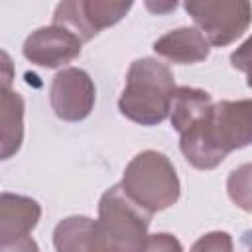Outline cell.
Instances as JSON below:
<instances>
[{
  "instance_id": "12",
  "label": "cell",
  "mask_w": 252,
  "mask_h": 252,
  "mask_svg": "<svg viewBox=\"0 0 252 252\" xmlns=\"http://www.w3.org/2000/svg\"><path fill=\"white\" fill-rule=\"evenodd\" d=\"M211 106H213V98L207 91L193 87H177L169 110L171 126L181 134L197 120H201L211 110Z\"/></svg>"
},
{
  "instance_id": "5",
  "label": "cell",
  "mask_w": 252,
  "mask_h": 252,
  "mask_svg": "<svg viewBox=\"0 0 252 252\" xmlns=\"http://www.w3.org/2000/svg\"><path fill=\"white\" fill-rule=\"evenodd\" d=\"M183 6L215 47L236 41L252 22L250 0H183Z\"/></svg>"
},
{
  "instance_id": "20",
  "label": "cell",
  "mask_w": 252,
  "mask_h": 252,
  "mask_svg": "<svg viewBox=\"0 0 252 252\" xmlns=\"http://www.w3.org/2000/svg\"><path fill=\"white\" fill-rule=\"evenodd\" d=\"M2 67H4V73H2V87H10V83H12V61H10V57H8V53L4 51L2 53Z\"/></svg>"
},
{
  "instance_id": "6",
  "label": "cell",
  "mask_w": 252,
  "mask_h": 252,
  "mask_svg": "<svg viewBox=\"0 0 252 252\" xmlns=\"http://www.w3.org/2000/svg\"><path fill=\"white\" fill-rule=\"evenodd\" d=\"M96 100V89L91 75L79 67L61 69L49 87V102L57 118L65 122L85 120Z\"/></svg>"
},
{
  "instance_id": "11",
  "label": "cell",
  "mask_w": 252,
  "mask_h": 252,
  "mask_svg": "<svg viewBox=\"0 0 252 252\" xmlns=\"http://www.w3.org/2000/svg\"><path fill=\"white\" fill-rule=\"evenodd\" d=\"M2 159L16 156L24 142V98L12 87H2Z\"/></svg>"
},
{
  "instance_id": "3",
  "label": "cell",
  "mask_w": 252,
  "mask_h": 252,
  "mask_svg": "<svg viewBox=\"0 0 252 252\" xmlns=\"http://www.w3.org/2000/svg\"><path fill=\"white\" fill-rule=\"evenodd\" d=\"M152 213L138 205L124 187L112 185L98 201V236L102 250L138 252L146 248Z\"/></svg>"
},
{
  "instance_id": "7",
  "label": "cell",
  "mask_w": 252,
  "mask_h": 252,
  "mask_svg": "<svg viewBox=\"0 0 252 252\" xmlns=\"http://www.w3.org/2000/svg\"><path fill=\"white\" fill-rule=\"evenodd\" d=\"M41 207L35 199L26 195H0V250L2 252H30L37 250L30 238L37 226Z\"/></svg>"
},
{
  "instance_id": "16",
  "label": "cell",
  "mask_w": 252,
  "mask_h": 252,
  "mask_svg": "<svg viewBox=\"0 0 252 252\" xmlns=\"http://www.w3.org/2000/svg\"><path fill=\"white\" fill-rule=\"evenodd\" d=\"M230 65L246 75V85L252 89V35L230 53Z\"/></svg>"
},
{
  "instance_id": "8",
  "label": "cell",
  "mask_w": 252,
  "mask_h": 252,
  "mask_svg": "<svg viewBox=\"0 0 252 252\" xmlns=\"http://www.w3.org/2000/svg\"><path fill=\"white\" fill-rule=\"evenodd\" d=\"M81 47L83 41L79 35L61 26L51 24L32 32L22 45V53L28 61L37 67L57 69L79 57Z\"/></svg>"
},
{
  "instance_id": "2",
  "label": "cell",
  "mask_w": 252,
  "mask_h": 252,
  "mask_svg": "<svg viewBox=\"0 0 252 252\" xmlns=\"http://www.w3.org/2000/svg\"><path fill=\"white\" fill-rule=\"evenodd\" d=\"M175 89V77L165 63L154 57L136 59L126 73L118 110L136 124L158 126L169 116Z\"/></svg>"
},
{
  "instance_id": "9",
  "label": "cell",
  "mask_w": 252,
  "mask_h": 252,
  "mask_svg": "<svg viewBox=\"0 0 252 252\" xmlns=\"http://www.w3.org/2000/svg\"><path fill=\"white\" fill-rule=\"evenodd\" d=\"M154 51L177 65L201 63L211 53V43L199 28H177L154 41Z\"/></svg>"
},
{
  "instance_id": "15",
  "label": "cell",
  "mask_w": 252,
  "mask_h": 252,
  "mask_svg": "<svg viewBox=\"0 0 252 252\" xmlns=\"http://www.w3.org/2000/svg\"><path fill=\"white\" fill-rule=\"evenodd\" d=\"M226 193L238 209L252 213V163H242L230 171L226 179Z\"/></svg>"
},
{
  "instance_id": "14",
  "label": "cell",
  "mask_w": 252,
  "mask_h": 252,
  "mask_svg": "<svg viewBox=\"0 0 252 252\" xmlns=\"http://www.w3.org/2000/svg\"><path fill=\"white\" fill-rule=\"evenodd\" d=\"M132 6L134 0H85L87 16L98 32L116 26Z\"/></svg>"
},
{
  "instance_id": "4",
  "label": "cell",
  "mask_w": 252,
  "mask_h": 252,
  "mask_svg": "<svg viewBox=\"0 0 252 252\" xmlns=\"http://www.w3.org/2000/svg\"><path fill=\"white\" fill-rule=\"evenodd\" d=\"M120 185L152 215L169 209L181 195V183L171 159L156 150L136 154L128 161Z\"/></svg>"
},
{
  "instance_id": "19",
  "label": "cell",
  "mask_w": 252,
  "mask_h": 252,
  "mask_svg": "<svg viewBox=\"0 0 252 252\" xmlns=\"http://www.w3.org/2000/svg\"><path fill=\"white\" fill-rule=\"evenodd\" d=\"M179 0H144V6L154 16H167L175 12Z\"/></svg>"
},
{
  "instance_id": "10",
  "label": "cell",
  "mask_w": 252,
  "mask_h": 252,
  "mask_svg": "<svg viewBox=\"0 0 252 252\" xmlns=\"http://www.w3.org/2000/svg\"><path fill=\"white\" fill-rule=\"evenodd\" d=\"M53 246L57 252L102 250L96 220L83 215L63 219L53 230Z\"/></svg>"
},
{
  "instance_id": "13",
  "label": "cell",
  "mask_w": 252,
  "mask_h": 252,
  "mask_svg": "<svg viewBox=\"0 0 252 252\" xmlns=\"http://www.w3.org/2000/svg\"><path fill=\"white\" fill-rule=\"evenodd\" d=\"M53 24L79 35L83 43L91 41L98 33V30L87 16L85 0H61L53 12Z\"/></svg>"
},
{
  "instance_id": "18",
  "label": "cell",
  "mask_w": 252,
  "mask_h": 252,
  "mask_svg": "<svg viewBox=\"0 0 252 252\" xmlns=\"http://www.w3.org/2000/svg\"><path fill=\"white\" fill-rule=\"evenodd\" d=\"M181 250V244L167 232H159V234H148L146 240V248L144 250Z\"/></svg>"
},
{
  "instance_id": "17",
  "label": "cell",
  "mask_w": 252,
  "mask_h": 252,
  "mask_svg": "<svg viewBox=\"0 0 252 252\" xmlns=\"http://www.w3.org/2000/svg\"><path fill=\"white\" fill-rule=\"evenodd\" d=\"M193 250H226L230 252L232 250V240H230V234L228 232H220V230H215V232H207L203 234L195 244H193Z\"/></svg>"
},
{
  "instance_id": "1",
  "label": "cell",
  "mask_w": 252,
  "mask_h": 252,
  "mask_svg": "<svg viewBox=\"0 0 252 252\" xmlns=\"http://www.w3.org/2000/svg\"><path fill=\"white\" fill-rule=\"evenodd\" d=\"M252 144V98L213 102L211 110L179 134V150L195 169H215Z\"/></svg>"
}]
</instances>
